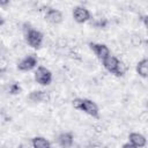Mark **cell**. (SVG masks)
I'll return each instance as SVG.
<instances>
[{
  "mask_svg": "<svg viewBox=\"0 0 148 148\" xmlns=\"http://www.w3.org/2000/svg\"><path fill=\"white\" fill-rule=\"evenodd\" d=\"M72 105L74 109L80 110L92 118L99 117V109L97 104L89 98H74L72 101Z\"/></svg>",
  "mask_w": 148,
  "mask_h": 148,
  "instance_id": "1",
  "label": "cell"
},
{
  "mask_svg": "<svg viewBox=\"0 0 148 148\" xmlns=\"http://www.w3.org/2000/svg\"><path fill=\"white\" fill-rule=\"evenodd\" d=\"M23 32H24V39L27 42V44L32 47V49H39L43 44V34L37 30L34 29L29 23H24L23 24Z\"/></svg>",
  "mask_w": 148,
  "mask_h": 148,
  "instance_id": "2",
  "label": "cell"
},
{
  "mask_svg": "<svg viewBox=\"0 0 148 148\" xmlns=\"http://www.w3.org/2000/svg\"><path fill=\"white\" fill-rule=\"evenodd\" d=\"M102 64H103V67L109 73H111V74H113L116 76H123L124 75V72L125 71L123 68V64L114 56H110L104 61H102Z\"/></svg>",
  "mask_w": 148,
  "mask_h": 148,
  "instance_id": "3",
  "label": "cell"
},
{
  "mask_svg": "<svg viewBox=\"0 0 148 148\" xmlns=\"http://www.w3.org/2000/svg\"><path fill=\"white\" fill-rule=\"evenodd\" d=\"M35 81L40 86H49L52 82V73L44 66H38L35 71Z\"/></svg>",
  "mask_w": 148,
  "mask_h": 148,
  "instance_id": "4",
  "label": "cell"
},
{
  "mask_svg": "<svg viewBox=\"0 0 148 148\" xmlns=\"http://www.w3.org/2000/svg\"><path fill=\"white\" fill-rule=\"evenodd\" d=\"M44 13V18L52 23V24H59L62 22V13L59 9H56L53 7H46L43 9Z\"/></svg>",
  "mask_w": 148,
  "mask_h": 148,
  "instance_id": "5",
  "label": "cell"
},
{
  "mask_svg": "<svg viewBox=\"0 0 148 148\" xmlns=\"http://www.w3.org/2000/svg\"><path fill=\"white\" fill-rule=\"evenodd\" d=\"M89 47L90 50L95 53V56L101 60L104 61L106 58H109L110 54V50L105 44H101V43H89Z\"/></svg>",
  "mask_w": 148,
  "mask_h": 148,
  "instance_id": "6",
  "label": "cell"
},
{
  "mask_svg": "<svg viewBox=\"0 0 148 148\" xmlns=\"http://www.w3.org/2000/svg\"><path fill=\"white\" fill-rule=\"evenodd\" d=\"M73 18H74V21L76 22V23H86L87 21H89L90 20V17H91V14H90V12L86 8V7H83V6H76V7H74L73 8Z\"/></svg>",
  "mask_w": 148,
  "mask_h": 148,
  "instance_id": "7",
  "label": "cell"
},
{
  "mask_svg": "<svg viewBox=\"0 0 148 148\" xmlns=\"http://www.w3.org/2000/svg\"><path fill=\"white\" fill-rule=\"evenodd\" d=\"M38 64V59L35 54H29L24 57L18 64H17V69L21 72H28L34 69Z\"/></svg>",
  "mask_w": 148,
  "mask_h": 148,
  "instance_id": "8",
  "label": "cell"
},
{
  "mask_svg": "<svg viewBox=\"0 0 148 148\" xmlns=\"http://www.w3.org/2000/svg\"><path fill=\"white\" fill-rule=\"evenodd\" d=\"M57 143L61 148H71L74 143V135L71 132H62L57 136Z\"/></svg>",
  "mask_w": 148,
  "mask_h": 148,
  "instance_id": "9",
  "label": "cell"
},
{
  "mask_svg": "<svg viewBox=\"0 0 148 148\" xmlns=\"http://www.w3.org/2000/svg\"><path fill=\"white\" fill-rule=\"evenodd\" d=\"M128 140L132 145H134L136 148H143L147 145V139L145 135H142L141 133H136V132H132L128 135Z\"/></svg>",
  "mask_w": 148,
  "mask_h": 148,
  "instance_id": "10",
  "label": "cell"
},
{
  "mask_svg": "<svg viewBox=\"0 0 148 148\" xmlns=\"http://www.w3.org/2000/svg\"><path fill=\"white\" fill-rule=\"evenodd\" d=\"M28 98L31 102L42 103V102H46L49 99V94L46 91H42V90H34L28 95Z\"/></svg>",
  "mask_w": 148,
  "mask_h": 148,
  "instance_id": "11",
  "label": "cell"
},
{
  "mask_svg": "<svg viewBox=\"0 0 148 148\" xmlns=\"http://www.w3.org/2000/svg\"><path fill=\"white\" fill-rule=\"evenodd\" d=\"M136 73L139 74V76L147 79L148 77V58H143L141 59L138 64H136Z\"/></svg>",
  "mask_w": 148,
  "mask_h": 148,
  "instance_id": "12",
  "label": "cell"
},
{
  "mask_svg": "<svg viewBox=\"0 0 148 148\" xmlns=\"http://www.w3.org/2000/svg\"><path fill=\"white\" fill-rule=\"evenodd\" d=\"M32 148H51V143L43 136H35L31 139Z\"/></svg>",
  "mask_w": 148,
  "mask_h": 148,
  "instance_id": "13",
  "label": "cell"
},
{
  "mask_svg": "<svg viewBox=\"0 0 148 148\" xmlns=\"http://www.w3.org/2000/svg\"><path fill=\"white\" fill-rule=\"evenodd\" d=\"M21 91H22V88H21V86H20L18 82H13L8 87V92L10 95H18Z\"/></svg>",
  "mask_w": 148,
  "mask_h": 148,
  "instance_id": "14",
  "label": "cell"
},
{
  "mask_svg": "<svg viewBox=\"0 0 148 148\" xmlns=\"http://www.w3.org/2000/svg\"><path fill=\"white\" fill-rule=\"evenodd\" d=\"M94 25L95 27H97V28H101V29H104V28H106V25H108V20L106 18H99V20H97L95 23H94Z\"/></svg>",
  "mask_w": 148,
  "mask_h": 148,
  "instance_id": "15",
  "label": "cell"
},
{
  "mask_svg": "<svg viewBox=\"0 0 148 148\" xmlns=\"http://www.w3.org/2000/svg\"><path fill=\"white\" fill-rule=\"evenodd\" d=\"M141 20H142V23L145 24V27L148 29V15H143L141 17Z\"/></svg>",
  "mask_w": 148,
  "mask_h": 148,
  "instance_id": "16",
  "label": "cell"
},
{
  "mask_svg": "<svg viewBox=\"0 0 148 148\" xmlns=\"http://www.w3.org/2000/svg\"><path fill=\"white\" fill-rule=\"evenodd\" d=\"M121 148H136L134 145H132L130 141L128 142H126V143H124L123 146H121Z\"/></svg>",
  "mask_w": 148,
  "mask_h": 148,
  "instance_id": "17",
  "label": "cell"
},
{
  "mask_svg": "<svg viewBox=\"0 0 148 148\" xmlns=\"http://www.w3.org/2000/svg\"><path fill=\"white\" fill-rule=\"evenodd\" d=\"M146 108H147V110H148V101H147V103H146Z\"/></svg>",
  "mask_w": 148,
  "mask_h": 148,
  "instance_id": "18",
  "label": "cell"
},
{
  "mask_svg": "<svg viewBox=\"0 0 148 148\" xmlns=\"http://www.w3.org/2000/svg\"><path fill=\"white\" fill-rule=\"evenodd\" d=\"M18 148H23V147H18Z\"/></svg>",
  "mask_w": 148,
  "mask_h": 148,
  "instance_id": "19",
  "label": "cell"
}]
</instances>
